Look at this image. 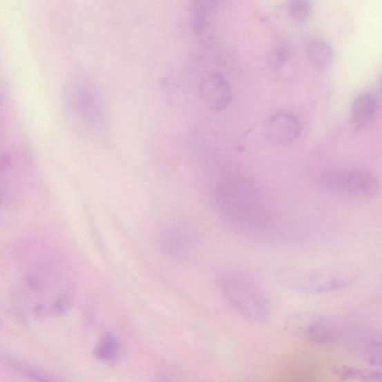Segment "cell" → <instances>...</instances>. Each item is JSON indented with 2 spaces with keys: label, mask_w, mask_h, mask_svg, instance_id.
<instances>
[{
  "label": "cell",
  "mask_w": 382,
  "mask_h": 382,
  "mask_svg": "<svg viewBox=\"0 0 382 382\" xmlns=\"http://www.w3.org/2000/svg\"><path fill=\"white\" fill-rule=\"evenodd\" d=\"M214 209L220 220L238 234L265 239L275 234L271 213L256 197L249 186L238 180H220L212 192Z\"/></svg>",
  "instance_id": "6da1fadb"
},
{
  "label": "cell",
  "mask_w": 382,
  "mask_h": 382,
  "mask_svg": "<svg viewBox=\"0 0 382 382\" xmlns=\"http://www.w3.org/2000/svg\"><path fill=\"white\" fill-rule=\"evenodd\" d=\"M360 271L350 264L319 267H285L275 274L276 283L296 293L321 295L344 290L358 281Z\"/></svg>",
  "instance_id": "7a4b0ae2"
},
{
  "label": "cell",
  "mask_w": 382,
  "mask_h": 382,
  "mask_svg": "<svg viewBox=\"0 0 382 382\" xmlns=\"http://www.w3.org/2000/svg\"><path fill=\"white\" fill-rule=\"evenodd\" d=\"M216 282L223 296L238 314L254 323H265L271 315L269 298L255 279L236 269L220 272Z\"/></svg>",
  "instance_id": "3957f363"
},
{
  "label": "cell",
  "mask_w": 382,
  "mask_h": 382,
  "mask_svg": "<svg viewBox=\"0 0 382 382\" xmlns=\"http://www.w3.org/2000/svg\"><path fill=\"white\" fill-rule=\"evenodd\" d=\"M68 111L83 131L99 133L107 124L106 101L97 83L86 75H79L69 84L66 93Z\"/></svg>",
  "instance_id": "277c9868"
},
{
  "label": "cell",
  "mask_w": 382,
  "mask_h": 382,
  "mask_svg": "<svg viewBox=\"0 0 382 382\" xmlns=\"http://www.w3.org/2000/svg\"><path fill=\"white\" fill-rule=\"evenodd\" d=\"M286 330L297 338L320 347H332L343 343L344 325L322 314L296 313L288 316Z\"/></svg>",
  "instance_id": "5b68a950"
},
{
  "label": "cell",
  "mask_w": 382,
  "mask_h": 382,
  "mask_svg": "<svg viewBox=\"0 0 382 382\" xmlns=\"http://www.w3.org/2000/svg\"><path fill=\"white\" fill-rule=\"evenodd\" d=\"M319 183L325 191L362 198L375 197L380 188L376 175L363 169L325 172L321 175Z\"/></svg>",
  "instance_id": "8992f818"
},
{
  "label": "cell",
  "mask_w": 382,
  "mask_h": 382,
  "mask_svg": "<svg viewBox=\"0 0 382 382\" xmlns=\"http://www.w3.org/2000/svg\"><path fill=\"white\" fill-rule=\"evenodd\" d=\"M343 343L371 367H381V337L374 328L365 325H344Z\"/></svg>",
  "instance_id": "52a82bcc"
},
{
  "label": "cell",
  "mask_w": 382,
  "mask_h": 382,
  "mask_svg": "<svg viewBox=\"0 0 382 382\" xmlns=\"http://www.w3.org/2000/svg\"><path fill=\"white\" fill-rule=\"evenodd\" d=\"M300 129L296 116L291 111H282L267 119L263 135L270 144L286 145L295 141L300 134Z\"/></svg>",
  "instance_id": "ba28073f"
},
{
  "label": "cell",
  "mask_w": 382,
  "mask_h": 382,
  "mask_svg": "<svg viewBox=\"0 0 382 382\" xmlns=\"http://www.w3.org/2000/svg\"><path fill=\"white\" fill-rule=\"evenodd\" d=\"M199 93L204 104L213 111L225 109L231 99L229 83L218 73H208L202 77Z\"/></svg>",
  "instance_id": "9c48e42d"
},
{
  "label": "cell",
  "mask_w": 382,
  "mask_h": 382,
  "mask_svg": "<svg viewBox=\"0 0 382 382\" xmlns=\"http://www.w3.org/2000/svg\"><path fill=\"white\" fill-rule=\"evenodd\" d=\"M321 376V371L318 363L305 358L292 359L278 370V377L285 381H318Z\"/></svg>",
  "instance_id": "30bf717a"
},
{
  "label": "cell",
  "mask_w": 382,
  "mask_h": 382,
  "mask_svg": "<svg viewBox=\"0 0 382 382\" xmlns=\"http://www.w3.org/2000/svg\"><path fill=\"white\" fill-rule=\"evenodd\" d=\"M379 106V97L374 90L361 93L353 102L352 121L358 129L365 128L376 114Z\"/></svg>",
  "instance_id": "8fae6325"
},
{
  "label": "cell",
  "mask_w": 382,
  "mask_h": 382,
  "mask_svg": "<svg viewBox=\"0 0 382 382\" xmlns=\"http://www.w3.org/2000/svg\"><path fill=\"white\" fill-rule=\"evenodd\" d=\"M221 0H191L189 24L195 36H201L206 30L210 17L216 13Z\"/></svg>",
  "instance_id": "7c38bea8"
},
{
  "label": "cell",
  "mask_w": 382,
  "mask_h": 382,
  "mask_svg": "<svg viewBox=\"0 0 382 382\" xmlns=\"http://www.w3.org/2000/svg\"><path fill=\"white\" fill-rule=\"evenodd\" d=\"M334 375L343 381H379L380 370H365L347 365L338 366L333 370Z\"/></svg>",
  "instance_id": "4fadbf2b"
},
{
  "label": "cell",
  "mask_w": 382,
  "mask_h": 382,
  "mask_svg": "<svg viewBox=\"0 0 382 382\" xmlns=\"http://www.w3.org/2000/svg\"><path fill=\"white\" fill-rule=\"evenodd\" d=\"M119 352L120 344L115 335L106 332L97 343L94 354L97 359L111 363L116 360Z\"/></svg>",
  "instance_id": "5bb4252c"
},
{
  "label": "cell",
  "mask_w": 382,
  "mask_h": 382,
  "mask_svg": "<svg viewBox=\"0 0 382 382\" xmlns=\"http://www.w3.org/2000/svg\"><path fill=\"white\" fill-rule=\"evenodd\" d=\"M307 55L315 66L321 68L329 66L333 58L330 45L323 40L312 41L307 46Z\"/></svg>",
  "instance_id": "9a60e30c"
},
{
  "label": "cell",
  "mask_w": 382,
  "mask_h": 382,
  "mask_svg": "<svg viewBox=\"0 0 382 382\" xmlns=\"http://www.w3.org/2000/svg\"><path fill=\"white\" fill-rule=\"evenodd\" d=\"M291 52V48L287 44L282 43L276 45L267 54V61L269 66L274 69L283 68L290 58Z\"/></svg>",
  "instance_id": "2e32d148"
},
{
  "label": "cell",
  "mask_w": 382,
  "mask_h": 382,
  "mask_svg": "<svg viewBox=\"0 0 382 382\" xmlns=\"http://www.w3.org/2000/svg\"><path fill=\"white\" fill-rule=\"evenodd\" d=\"M310 5L307 0H292L289 13L296 23H304L310 15Z\"/></svg>",
  "instance_id": "e0dca14e"
},
{
  "label": "cell",
  "mask_w": 382,
  "mask_h": 382,
  "mask_svg": "<svg viewBox=\"0 0 382 382\" xmlns=\"http://www.w3.org/2000/svg\"><path fill=\"white\" fill-rule=\"evenodd\" d=\"M70 305V298L67 295L61 296L59 299L55 301L54 309L59 314H62L68 309Z\"/></svg>",
  "instance_id": "ac0fdd59"
},
{
  "label": "cell",
  "mask_w": 382,
  "mask_h": 382,
  "mask_svg": "<svg viewBox=\"0 0 382 382\" xmlns=\"http://www.w3.org/2000/svg\"><path fill=\"white\" fill-rule=\"evenodd\" d=\"M10 165V158L7 155H3L0 157V166L3 169H7Z\"/></svg>",
  "instance_id": "d6986e66"
},
{
  "label": "cell",
  "mask_w": 382,
  "mask_h": 382,
  "mask_svg": "<svg viewBox=\"0 0 382 382\" xmlns=\"http://www.w3.org/2000/svg\"><path fill=\"white\" fill-rule=\"evenodd\" d=\"M2 202H3V195L0 193V206H1Z\"/></svg>",
  "instance_id": "ffe728a7"
},
{
  "label": "cell",
  "mask_w": 382,
  "mask_h": 382,
  "mask_svg": "<svg viewBox=\"0 0 382 382\" xmlns=\"http://www.w3.org/2000/svg\"><path fill=\"white\" fill-rule=\"evenodd\" d=\"M0 104H1V98H0Z\"/></svg>",
  "instance_id": "44dd1931"
}]
</instances>
